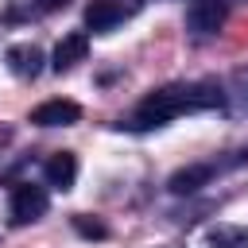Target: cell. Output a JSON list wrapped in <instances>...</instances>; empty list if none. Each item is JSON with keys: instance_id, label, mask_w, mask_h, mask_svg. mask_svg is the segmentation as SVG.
<instances>
[{"instance_id": "1", "label": "cell", "mask_w": 248, "mask_h": 248, "mask_svg": "<svg viewBox=\"0 0 248 248\" xmlns=\"http://www.w3.org/2000/svg\"><path fill=\"white\" fill-rule=\"evenodd\" d=\"M221 101H225V97H221V85H217V81H198V85H163V89L147 93V97L136 105L128 128H136V132H143V128H159V124H167V120H174V116H182V112L217 108Z\"/></svg>"}, {"instance_id": "11", "label": "cell", "mask_w": 248, "mask_h": 248, "mask_svg": "<svg viewBox=\"0 0 248 248\" xmlns=\"http://www.w3.org/2000/svg\"><path fill=\"white\" fill-rule=\"evenodd\" d=\"M74 229H78L81 236H97V240H101V236H108V229H105L101 221H89L85 213H78V217H74Z\"/></svg>"}, {"instance_id": "10", "label": "cell", "mask_w": 248, "mask_h": 248, "mask_svg": "<svg viewBox=\"0 0 248 248\" xmlns=\"http://www.w3.org/2000/svg\"><path fill=\"white\" fill-rule=\"evenodd\" d=\"M70 0H16V8L8 12V19H19L23 12H31V16H46V12H62Z\"/></svg>"}, {"instance_id": "12", "label": "cell", "mask_w": 248, "mask_h": 248, "mask_svg": "<svg viewBox=\"0 0 248 248\" xmlns=\"http://www.w3.org/2000/svg\"><path fill=\"white\" fill-rule=\"evenodd\" d=\"M8 140H12V128H0V147H4Z\"/></svg>"}, {"instance_id": "7", "label": "cell", "mask_w": 248, "mask_h": 248, "mask_svg": "<svg viewBox=\"0 0 248 248\" xmlns=\"http://www.w3.org/2000/svg\"><path fill=\"white\" fill-rule=\"evenodd\" d=\"M8 70H12L16 78H39V70H43V50H39L35 43H16V46H8Z\"/></svg>"}, {"instance_id": "2", "label": "cell", "mask_w": 248, "mask_h": 248, "mask_svg": "<svg viewBox=\"0 0 248 248\" xmlns=\"http://www.w3.org/2000/svg\"><path fill=\"white\" fill-rule=\"evenodd\" d=\"M46 205H50V198H46L43 186H35V182H16V186H12V198H8V221H12V225H31V221H39V217L46 213Z\"/></svg>"}, {"instance_id": "9", "label": "cell", "mask_w": 248, "mask_h": 248, "mask_svg": "<svg viewBox=\"0 0 248 248\" xmlns=\"http://www.w3.org/2000/svg\"><path fill=\"white\" fill-rule=\"evenodd\" d=\"M209 178H213V167H209V163H190V167H182V170L170 174L167 190H170V194H194V190H202Z\"/></svg>"}, {"instance_id": "3", "label": "cell", "mask_w": 248, "mask_h": 248, "mask_svg": "<svg viewBox=\"0 0 248 248\" xmlns=\"http://www.w3.org/2000/svg\"><path fill=\"white\" fill-rule=\"evenodd\" d=\"M225 16H229V4H225V0H190V8H186V27H190L194 35H213V31H221Z\"/></svg>"}, {"instance_id": "4", "label": "cell", "mask_w": 248, "mask_h": 248, "mask_svg": "<svg viewBox=\"0 0 248 248\" xmlns=\"http://www.w3.org/2000/svg\"><path fill=\"white\" fill-rule=\"evenodd\" d=\"M78 120H81V105L66 101V97H54V101H43L39 108H31V124H39V128H66Z\"/></svg>"}, {"instance_id": "5", "label": "cell", "mask_w": 248, "mask_h": 248, "mask_svg": "<svg viewBox=\"0 0 248 248\" xmlns=\"http://www.w3.org/2000/svg\"><path fill=\"white\" fill-rule=\"evenodd\" d=\"M136 4H124V0H93L85 8V27L89 31H112L124 16H132Z\"/></svg>"}, {"instance_id": "8", "label": "cell", "mask_w": 248, "mask_h": 248, "mask_svg": "<svg viewBox=\"0 0 248 248\" xmlns=\"http://www.w3.org/2000/svg\"><path fill=\"white\" fill-rule=\"evenodd\" d=\"M43 174H46V182H50V186L70 190V186H74V178H78V155H74V151H58V155H50V159H46V167H43Z\"/></svg>"}, {"instance_id": "6", "label": "cell", "mask_w": 248, "mask_h": 248, "mask_svg": "<svg viewBox=\"0 0 248 248\" xmlns=\"http://www.w3.org/2000/svg\"><path fill=\"white\" fill-rule=\"evenodd\" d=\"M85 54H89V35H85V31H70V35H62L58 46H54V70L62 74V70L85 62Z\"/></svg>"}]
</instances>
